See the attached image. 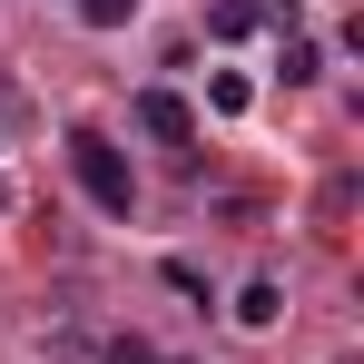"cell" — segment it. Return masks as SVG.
I'll return each mask as SVG.
<instances>
[{
    "instance_id": "obj_1",
    "label": "cell",
    "mask_w": 364,
    "mask_h": 364,
    "mask_svg": "<svg viewBox=\"0 0 364 364\" xmlns=\"http://www.w3.org/2000/svg\"><path fill=\"white\" fill-rule=\"evenodd\" d=\"M69 178L89 187L99 217H128V207H138V168H128L119 138H99V128H69Z\"/></svg>"
},
{
    "instance_id": "obj_2",
    "label": "cell",
    "mask_w": 364,
    "mask_h": 364,
    "mask_svg": "<svg viewBox=\"0 0 364 364\" xmlns=\"http://www.w3.org/2000/svg\"><path fill=\"white\" fill-rule=\"evenodd\" d=\"M138 128H148L158 148H197V119H187L178 89H138Z\"/></svg>"
},
{
    "instance_id": "obj_3",
    "label": "cell",
    "mask_w": 364,
    "mask_h": 364,
    "mask_svg": "<svg viewBox=\"0 0 364 364\" xmlns=\"http://www.w3.org/2000/svg\"><path fill=\"white\" fill-rule=\"evenodd\" d=\"M276 315H286V286H276V276H256V286L237 296V325H256V335H266Z\"/></svg>"
},
{
    "instance_id": "obj_4",
    "label": "cell",
    "mask_w": 364,
    "mask_h": 364,
    "mask_svg": "<svg viewBox=\"0 0 364 364\" xmlns=\"http://www.w3.org/2000/svg\"><path fill=\"white\" fill-rule=\"evenodd\" d=\"M207 30H217V40H246V30H266V20H256V0H207Z\"/></svg>"
},
{
    "instance_id": "obj_5",
    "label": "cell",
    "mask_w": 364,
    "mask_h": 364,
    "mask_svg": "<svg viewBox=\"0 0 364 364\" xmlns=\"http://www.w3.org/2000/svg\"><path fill=\"white\" fill-rule=\"evenodd\" d=\"M315 69H325V50H315V40H305V30H286V89H305V79H315Z\"/></svg>"
},
{
    "instance_id": "obj_6",
    "label": "cell",
    "mask_w": 364,
    "mask_h": 364,
    "mask_svg": "<svg viewBox=\"0 0 364 364\" xmlns=\"http://www.w3.org/2000/svg\"><path fill=\"white\" fill-rule=\"evenodd\" d=\"M79 20H89V30H128V20H138V0H79Z\"/></svg>"
}]
</instances>
